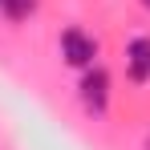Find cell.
Here are the masks:
<instances>
[{
    "label": "cell",
    "mask_w": 150,
    "mask_h": 150,
    "mask_svg": "<svg viewBox=\"0 0 150 150\" xmlns=\"http://www.w3.org/2000/svg\"><path fill=\"white\" fill-rule=\"evenodd\" d=\"M61 53H65V61H69V65L85 69V65H93L98 45H93V37H85L81 28H65V33H61Z\"/></svg>",
    "instance_id": "obj_1"
},
{
    "label": "cell",
    "mask_w": 150,
    "mask_h": 150,
    "mask_svg": "<svg viewBox=\"0 0 150 150\" xmlns=\"http://www.w3.org/2000/svg\"><path fill=\"white\" fill-rule=\"evenodd\" d=\"M105 98H110V77L101 73V69H93V73L81 77V101L89 105V110H105Z\"/></svg>",
    "instance_id": "obj_2"
},
{
    "label": "cell",
    "mask_w": 150,
    "mask_h": 150,
    "mask_svg": "<svg viewBox=\"0 0 150 150\" xmlns=\"http://www.w3.org/2000/svg\"><path fill=\"white\" fill-rule=\"evenodd\" d=\"M126 65H130V77H134V81H146L150 77V41L146 37H134V41H130Z\"/></svg>",
    "instance_id": "obj_3"
},
{
    "label": "cell",
    "mask_w": 150,
    "mask_h": 150,
    "mask_svg": "<svg viewBox=\"0 0 150 150\" xmlns=\"http://www.w3.org/2000/svg\"><path fill=\"white\" fill-rule=\"evenodd\" d=\"M142 4H146V8H150V0H142Z\"/></svg>",
    "instance_id": "obj_4"
},
{
    "label": "cell",
    "mask_w": 150,
    "mask_h": 150,
    "mask_svg": "<svg viewBox=\"0 0 150 150\" xmlns=\"http://www.w3.org/2000/svg\"><path fill=\"white\" fill-rule=\"evenodd\" d=\"M146 150H150V138H146Z\"/></svg>",
    "instance_id": "obj_5"
}]
</instances>
